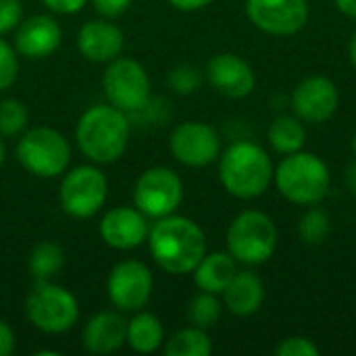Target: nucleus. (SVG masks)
<instances>
[{"label":"nucleus","instance_id":"nucleus-2","mask_svg":"<svg viewBox=\"0 0 356 356\" xmlns=\"http://www.w3.org/2000/svg\"><path fill=\"white\" fill-rule=\"evenodd\" d=\"M131 134L129 115L113 104H94L77 121L75 142L94 165H111L127 150Z\"/></svg>","mask_w":356,"mask_h":356},{"label":"nucleus","instance_id":"nucleus-35","mask_svg":"<svg viewBox=\"0 0 356 356\" xmlns=\"http://www.w3.org/2000/svg\"><path fill=\"white\" fill-rule=\"evenodd\" d=\"M15 350V334L13 327L0 319V356H8Z\"/></svg>","mask_w":356,"mask_h":356},{"label":"nucleus","instance_id":"nucleus-36","mask_svg":"<svg viewBox=\"0 0 356 356\" xmlns=\"http://www.w3.org/2000/svg\"><path fill=\"white\" fill-rule=\"evenodd\" d=\"M215 0H169V4L177 10H184V13H194V10H202L207 8L209 4H213Z\"/></svg>","mask_w":356,"mask_h":356},{"label":"nucleus","instance_id":"nucleus-15","mask_svg":"<svg viewBox=\"0 0 356 356\" xmlns=\"http://www.w3.org/2000/svg\"><path fill=\"white\" fill-rule=\"evenodd\" d=\"M209 83L225 98H246L257 86V75L252 67L234 52L215 54L204 71Z\"/></svg>","mask_w":356,"mask_h":356},{"label":"nucleus","instance_id":"nucleus-30","mask_svg":"<svg viewBox=\"0 0 356 356\" xmlns=\"http://www.w3.org/2000/svg\"><path fill=\"white\" fill-rule=\"evenodd\" d=\"M19 77V56L15 46H10L0 35V92L8 90Z\"/></svg>","mask_w":356,"mask_h":356},{"label":"nucleus","instance_id":"nucleus-29","mask_svg":"<svg viewBox=\"0 0 356 356\" xmlns=\"http://www.w3.org/2000/svg\"><path fill=\"white\" fill-rule=\"evenodd\" d=\"M202 79H204V73L196 65L179 63V65H175L169 71L167 86H169L171 92H175L179 96H190V94H194L202 86Z\"/></svg>","mask_w":356,"mask_h":356},{"label":"nucleus","instance_id":"nucleus-10","mask_svg":"<svg viewBox=\"0 0 356 356\" xmlns=\"http://www.w3.org/2000/svg\"><path fill=\"white\" fill-rule=\"evenodd\" d=\"M134 207L148 219L173 215L184 200L181 177L169 167H150L134 184Z\"/></svg>","mask_w":356,"mask_h":356},{"label":"nucleus","instance_id":"nucleus-23","mask_svg":"<svg viewBox=\"0 0 356 356\" xmlns=\"http://www.w3.org/2000/svg\"><path fill=\"white\" fill-rule=\"evenodd\" d=\"M65 263L67 259H65L63 246L52 240H42L31 248L27 267L35 282H48V280H54L63 271Z\"/></svg>","mask_w":356,"mask_h":356},{"label":"nucleus","instance_id":"nucleus-21","mask_svg":"<svg viewBox=\"0 0 356 356\" xmlns=\"http://www.w3.org/2000/svg\"><path fill=\"white\" fill-rule=\"evenodd\" d=\"M192 273L198 290L219 296L238 273V261L229 252H211L200 259Z\"/></svg>","mask_w":356,"mask_h":356},{"label":"nucleus","instance_id":"nucleus-12","mask_svg":"<svg viewBox=\"0 0 356 356\" xmlns=\"http://www.w3.org/2000/svg\"><path fill=\"white\" fill-rule=\"evenodd\" d=\"M173 159L186 167H209L221 154V138L217 129L202 121L179 123L169 138Z\"/></svg>","mask_w":356,"mask_h":356},{"label":"nucleus","instance_id":"nucleus-4","mask_svg":"<svg viewBox=\"0 0 356 356\" xmlns=\"http://www.w3.org/2000/svg\"><path fill=\"white\" fill-rule=\"evenodd\" d=\"M280 194L300 207L321 202L332 186L330 167L315 152H292L277 165L273 173Z\"/></svg>","mask_w":356,"mask_h":356},{"label":"nucleus","instance_id":"nucleus-18","mask_svg":"<svg viewBox=\"0 0 356 356\" xmlns=\"http://www.w3.org/2000/svg\"><path fill=\"white\" fill-rule=\"evenodd\" d=\"M125 35L111 19H92L77 31V50L90 63H111L121 54Z\"/></svg>","mask_w":356,"mask_h":356},{"label":"nucleus","instance_id":"nucleus-25","mask_svg":"<svg viewBox=\"0 0 356 356\" xmlns=\"http://www.w3.org/2000/svg\"><path fill=\"white\" fill-rule=\"evenodd\" d=\"M211 353H213V342L207 330L194 325L175 332L165 344L167 356H209Z\"/></svg>","mask_w":356,"mask_h":356},{"label":"nucleus","instance_id":"nucleus-6","mask_svg":"<svg viewBox=\"0 0 356 356\" xmlns=\"http://www.w3.org/2000/svg\"><path fill=\"white\" fill-rule=\"evenodd\" d=\"M227 252L244 265L267 263L277 248V227L261 211H242L227 227Z\"/></svg>","mask_w":356,"mask_h":356},{"label":"nucleus","instance_id":"nucleus-38","mask_svg":"<svg viewBox=\"0 0 356 356\" xmlns=\"http://www.w3.org/2000/svg\"><path fill=\"white\" fill-rule=\"evenodd\" d=\"M346 186H348L350 192H355L356 194V161L355 163H350L348 169H346Z\"/></svg>","mask_w":356,"mask_h":356},{"label":"nucleus","instance_id":"nucleus-5","mask_svg":"<svg viewBox=\"0 0 356 356\" xmlns=\"http://www.w3.org/2000/svg\"><path fill=\"white\" fill-rule=\"evenodd\" d=\"M15 154L27 173L50 179L67 171L71 163V144L58 129L35 125L19 136Z\"/></svg>","mask_w":356,"mask_h":356},{"label":"nucleus","instance_id":"nucleus-16","mask_svg":"<svg viewBox=\"0 0 356 356\" xmlns=\"http://www.w3.org/2000/svg\"><path fill=\"white\" fill-rule=\"evenodd\" d=\"M148 217L136 207H115L100 219V238L115 250H134L148 240Z\"/></svg>","mask_w":356,"mask_h":356},{"label":"nucleus","instance_id":"nucleus-33","mask_svg":"<svg viewBox=\"0 0 356 356\" xmlns=\"http://www.w3.org/2000/svg\"><path fill=\"white\" fill-rule=\"evenodd\" d=\"M90 2H92L94 10L100 17H104V19L121 17L129 8V4H131V0H90Z\"/></svg>","mask_w":356,"mask_h":356},{"label":"nucleus","instance_id":"nucleus-20","mask_svg":"<svg viewBox=\"0 0 356 356\" xmlns=\"http://www.w3.org/2000/svg\"><path fill=\"white\" fill-rule=\"evenodd\" d=\"M223 300L229 313L238 317L254 315L265 300L263 280L252 271H238L223 292Z\"/></svg>","mask_w":356,"mask_h":356},{"label":"nucleus","instance_id":"nucleus-40","mask_svg":"<svg viewBox=\"0 0 356 356\" xmlns=\"http://www.w3.org/2000/svg\"><path fill=\"white\" fill-rule=\"evenodd\" d=\"M4 161H6V148H4V144L0 140V167L4 165Z\"/></svg>","mask_w":356,"mask_h":356},{"label":"nucleus","instance_id":"nucleus-24","mask_svg":"<svg viewBox=\"0 0 356 356\" xmlns=\"http://www.w3.org/2000/svg\"><path fill=\"white\" fill-rule=\"evenodd\" d=\"M267 140L275 152L286 156V154L302 150L305 140H307V131H305V125L300 123L298 117L282 115V117H275L271 121L269 131H267Z\"/></svg>","mask_w":356,"mask_h":356},{"label":"nucleus","instance_id":"nucleus-3","mask_svg":"<svg viewBox=\"0 0 356 356\" xmlns=\"http://www.w3.org/2000/svg\"><path fill=\"white\" fill-rule=\"evenodd\" d=\"M273 173L271 156L254 142H234L223 154H219V181L225 192L236 198H259L269 190Z\"/></svg>","mask_w":356,"mask_h":356},{"label":"nucleus","instance_id":"nucleus-26","mask_svg":"<svg viewBox=\"0 0 356 356\" xmlns=\"http://www.w3.org/2000/svg\"><path fill=\"white\" fill-rule=\"evenodd\" d=\"M223 313V305L217 298V294L211 292H198L190 305H188V321L194 327L200 330H211L213 325H217V321L221 319Z\"/></svg>","mask_w":356,"mask_h":356},{"label":"nucleus","instance_id":"nucleus-9","mask_svg":"<svg viewBox=\"0 0 356 356\" xmlns=\"http://www.w3.org/2000/svg\"><path fill=\"white\" fill-rule=\"evenodd\" d=\"M106 196L108 179L94 163L71 169L63 177L58 188V200L63 211L75 219L94 217L104 207Z\"/></svg>","mask_w":356,"mask_h":356},{"label":"nucleus","instance_id":"nucleus-17","mask_svg":"<svg viewBox=\"0 0 356 356\" xmlns=\"http://www.w3.org/2000/svg\"><path fill=\"white\" fill-rule=\"evenodd\" d=\"M63 40L58 21L50 15H33L21 21L15 29V50L29 60H42L50 56Z\"/></svg>","mask_w":356,"mask_h":356},{"label":"nucleus","instance_id":"nucleus-19","mask_svg":"<svg viewBox=\"0 0 356 356\" xmlns=\"http://www.w3.org/2000/svg\"><path fill=\"white\" fill-rule=\"evenodd\" d=\"M127 338V321L117 311H100L92 315L81 332V344L92 355H113Z\"/></svg>","mask_w":356,"mask_h":356},{"label":"nucleus","instance_id":"nucleus-8","mask_svg":"<svg viewBox=\"0 0 356 356\" xmlns=\"http://www.w3.org/2000/svg\"><path fill=\"white\" fill-rule=\"evenodd\" d=\"M102 90L108 104L131 115L150 100V77L136 58L117 56L106 63L102 73Z\"/></svg>","mask_w":356,"mask_h":356},{"label":"nucleus","instance_id":"nucleus-22","mask_svg":"<svg viewBox=\"0 0 356 356\" xmlns=\"http://www.w3.org/2000/svg\"><path fill=\"white\" fill-rule=\"evenodd\" d=\"M165 342V327L161 319L146 311H136V315L127 321V338L125 344L140 353L150 355L156 353Z\"/></svg>","mask_w":356,"mask_h":356},{"label":"nucleus","instance_id":"nucleus-39","mask_svg":"<svg viewBox=\"0 0 356 356\" xmlns=\"http://www.w3.org/2000/svg\"><path fill=\"white\" fill-rule=\"evenodd\" d=\"M348 56H350V63H353V67L356 69V31L353 33L350 42H348Z\"/></svg>","mask_w":356,"mask_h":356},{"label":"nucleus","instance_id":"nucleus-11","mask_svg":"<svg viewBox=\"0 0 356 356\" xmlns=\"http://www.w3.org/2000/svg\"><path fill=\"white\" fill-rule=\"evenodd\" d=\"M152 273L150 269L134 259L117 263L106 280V294L115 309L123 313L142 311L152 296Z\"/></svg>","mask_w":356,"mask_h":356},{"label":"nucleus","instance_id":"nucleus-34","mask_svg":"<svg viewBox=\"0 0 356 356\" xmlns=\"http://www.w3.org/2000/svg\"><path fill=\"white\" fill-rule=\"evenodd\" d=\"M46 8H50L56 15H75L79 13L88 0H42Z\"/></svg>","mask_w":356,"mask_h":356},{"label":"nucleus","instance_id":"nucleus-32","mask_svg":"<svg viewBox=\"0 0 356 356\" xmlns=\"http://www.w3.org/2000/svg\"><path fill=\"white\" fill-rule=\"evenodd\" d=\"M23 19L21 0H0V35L17 29Z\"/></svg>","mask_w":356,"mask_h":356},{"label":"nucleus","instance_id":"nucleus-41","mask_svg":"<svg viewBox=\"0 0 356 356\" xmlns=\"http://www.w3.org/2000/svg\"><path fill=\"white\" fill-rule=\"evenodd\" d=\"M350 148H353V152H355V156H356V131H355V136H353V140H350Z\"/></svg>","mask_w":356,"mask_h":356},{"label":"nucleus","instance_id":"nucleus-37","mask_svg":"<svg viewBox=\"0 0 356 356\" xmlns=\"http://www.w3.org/2000/svg\"><path fill=\"white\" fill-rule=\"evenodd\" d=\"M334 4H336L338 10L344 13L346 17L356 19V0H334Z\"/></svg>","mask_w":356,"mask_h":356},{"label":"nucleus","instance_id":"nucleus-13","mask_svg":"<svg viewBox=\"0 0 356 356\" xmlns=\"http://www.w3.org/2000/svg\"><path fill=\"white\" fill-rule=\"evenodd\" d=\"M309 0H246L254 27L271 35H294L309 23Z\"/></svg>","mask_w":356,"mask_h":356},{"label":"nucleus","instance_id":"nucleus-1","mask_svg":"<svg viewBox=\"0 0 356 356\" xmlns=\"http://www.w3.org/2000/svg\"><path fill=\"white\" fill-rule=\"evenodd\" d=\"M146 242L154 263L171 275L192 273L207 254V238L200 225L175 213L156 219Z\"/></svg>","mask_w":356,"mask_h":356},{"label":"nucleus","instance_id":"nucleus-7","mask_svg":"<svg viewBox=\"0 0 356 356\" xmlns=\"http://www.w3.org/2000/svg\"><path fill=\"white\" fill-rule=\"evenodd\" d=\"M25 315L44 334H65L77 323L79 305L67 288L52 280L35 282L25 298Z\"/></svg>","mask_w":356,"mask_h":356},{"label":"nucleus","instance_id":"nucleus-31","mask_svg":"<svg viewBox=\"0 0 356 356\" xmlns=\"http://www.w3.org/2000/svg\"><path fill=\"white\" fill-rule=\"evenodd\" d=\"M277 356H319V348L305 336H290L275 348Z\"/></svg>","mask_w":356,"mask_h":356},{"label":"nucleus","instance_id":"nucleus-27","mask_svg":"<svg viewBox=\"0 0 356 356\" xmlns=\"http://www.w3.org/2000/svg\"><path fill=\"white\" fill-rule=\"evenodd\" d=\"M29 113L27 106L17 98L0 100V136L15 138L27 129Z\"/></svg>","mask_w":356,"mask_h":356},{"label":"nucleus","instance_id":"nucleus-14","mask_svg":"<svg viewBox=\"0 0 356 356\" xmlns=\"http://www.w3.org/2000/svg\"><path fill=\"white\" fill-rule=\"evenodd\" d=\"M340 106V92L325 75L305 77L292 92V108L305 123H325Z\"/></svg>","mask_w":356,"mask_h":356},{"label":"nucleus","instance_id":"nucleus-28","mask_svg":"<svg viewBox=\"0 0 356 356\" xmlns=\"http://www.w3.org/2000/svg\"><path fill=\"white\" fill-rule=\"evenodd\" d=\"M330 215L323 209H309L298 221V236L305 244L317 246L330 236Z\"/></svg>","mask_w":356,"mask_h":356}]
</instances>
